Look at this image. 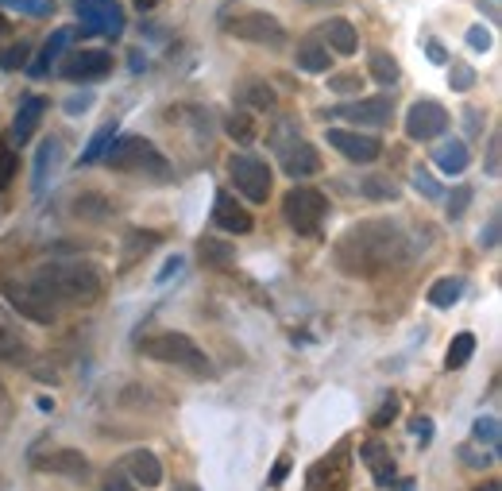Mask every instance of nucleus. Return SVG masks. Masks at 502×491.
I'll return each instance as SVG.
<instances>
[{
    "label": "nucleus",
    "mask_w": 502,
    "mask_h": 491,
    "mask_svg": "<svg viewBox=\"0 0 502 491\" xmlns=\"http://www.w3.org/2000/svg\"><path fill=\"white\" fill-rule=\"evenodd\" d=\"M410 259V236L394 221H364L352 225L336 240L333 264L352 279H383Z\"/></svg>",
    "instance_id": "f257e3e1"
},
{
    "label": "nucleus",
    "mask_w": 502,
    "mask_h": 491,
    "mask_svg": "<svg viewBox=\"0 0 502 491\" xmlns=\"http://www.w3.org/2000/svg\"><path fill=\"white\" fill-rule=\"evenodd\" d=\"M100 279H105L100 267L85 264V259H62V264H47L35 271L32 286L59 310L66 302H93L100 294Z\"/></svg>",
    "instance_id": "f03ea898"
},
{
    "label": "nucleus",
    "mask_w": 502,
    "mask_h": 491,
    "mask_svg": "<svg viewBox=\"0 0 502 491\" xmlns=\"http://www.w3.org/2000/svg\"><path fill=\"white\" fill-rule=\"evenodd\" d=\"M139 352L147 360H159V364H175L185 368L194 375H209V356L197 349V344L185 337V333H155V337H143L139 341Z\"/></svg>",
    "instance_id": "7ed1b4c3"
},
{
    "label": "nucleus",
    "mask_w": 502,
    "mask_h": 491,
    "mask_svg": "<svg viewBox=\"0 0 502 491\" xmlns=\"http://www.w3.org/2000/svg\"><path fill=\"white\" fill-rule=\"evenodd\" d=\"M105 163L112 170H136V175H166V159L159 155V148H155L151 140L143 136H124V140H112L105 148Z\"/></svg>",
    "instance_id": "20e7f679"
},
{
    "label": "nucleus",
    "mask_w": 502,
    "mask_h": 491,
    "mask_svg": "<svg viewBox=\"0 0 502 491\" xmlns=\"http://www.w3.org/2000/svg\"><path fill=\"white\" fill-rule=\"evenodd\" d=\"M282 217L294 233L313 236L328 217V197L321 190H313V186H294V190L282 197Z\"/></svg>",
    "instance_id": "39448f33"
},
{
    "label": "nucleus",
    "mask_w": 502,
    "mask_h": 491,
    "mask_svg": "<svg viewBox=\"0 0 502 491\" xmlns=\"http://www.w3.org/2000/svg\"><path fill=\"white\" fill-rule=\"evenodd\" d=\"M228 178H232L236 190L248 201H255V206H263V201L270 197V167L260 155H232Z\"/></svg>",
    "instance_id": "423d86ee"
},
{
    "label": "nucleus",
    "mask_w": 502,
    "mask_h": 491,
    "mask_svg": "<svg viewBox=\"0 0 502 491\" xmlns=\"http://www.w3.org/2000/svg\"><path fill=\"white\" fill-rule=\"evenodd\" d=\"M348 445H336L328 457H321L306 476V491H348L352 465H348Z\"/></svg>",
    "instance_id": "0eeeda50"
},
{
    "label": "nucleus",
    "mask_w": 502,
    "mask_h": 491,
    "mask_svg": "<svg viewBox=\"0 0 502 491\" xmlns=\"http://www.w3.org/2000/svg\"><path fill=\"white\" fill-rule=\"evenodd\" d=\"M0 291H5V298L12 302V306H16V313L27 317V322H35V325H51L54 317H59L51 302L32 286V279H20V283H16V279H5V283H0Z\"/></svg>",
    "instance_id": "6e6552de"
},
{
    "label": "nucleus",
    "mask_w": 502,
    "mask_h": 491,
    "mask_svg": "<svg viewBox=\"0 0 502 491\" xmlns=\"http://www.w3.org/2000/svg\"><path fill=\"white\" fill-rule=\"evenodd\" d=\"M228 35L248 39V43H263V47H282L286 43L282 24L275 16H267V12H240V16L228 20Z\"/></svg>",
    "instance_id": "1a4fd4ad"
},
{
    "label": "nucleus",
    "mask_w": 502,
    "mask_h": 491,
    "mask_svg": "<svg viewBox=\"0 0 502 491\" xmlns=\"http://www.w3.org/2000/svg\"><path fill=\"white\" fill-rule=\"evenodd\" d=\"M74 8H78L85 32L112 35V39L124 32V12H120L117 0H74Z\"/></svg>",
    "instance_id": "9d476101"
},
{
    "label": "nucleus",
    "mask_w": 502,
    "mask_h": 491,
    "mask_svg": "<svg viewBox=\"0 0 502 491\" xmlns=\"http://www.w3.org/2000/svg\"><path fill=\"white\" fill-rule=\"evenodd\" d=\"M444 128H449V112L437 101H418V105H410L406 112V136L410 140H437Z\"/></svg>",
    "instance_id": "9b49d317"
},
{
    "label": "nucleus",
    "mask_w": 502,
    "mask_h": 491,
    "mask_svg": "<svg viewBox=\"0 0 502 491\" xmlns=\"http://www.w3.org/2000/svg\"><path fill=\"white\" fill-rule=\"evenodd\" d=\"M328 143H333L348 163H375L383 155V143L375 136H360V132H348V128H328Z\"/></svg>",
    "instance_id": "f8f14e48"
},
{
    "label": "nucleus",
    "mask_w": 502,
    "mask_h": 491,
    "mask_svg": "<svg viewBox=\"0 0 502 491\" xmlns=\"http://www.w3.org/2000/svg\"><path fill=\"white\" fill-rule=\"evenodd\" d=\"M391 112H394V101L391 97H371V101H352V105H336L333 109V120H348V124H391Z\"/></svg>",
    "instance_id": "ddd939ff"
},
{
    "label": "nucleus",
    "mask_w": 502,
    "mask_h": 491,
    "mask_svg": "<svg viewBox=\"0 0 502 491\" xmlns=\"http://www.w3.org/2000/svg\"><path fill=\"white\" fill-rule=\"evenodd\" d=\"M112 70V54L109 51H78L70 54V59L62 63V78L70 82H97L105 78Z\"/></svg>",
    "instance_id": "4468645a"
},
{
    "label": "nucleus",
    "mask_w": 502,
    "mask_h": 491,
    "mask_svg": "<svg viewBox=\"0 0 502 491\" xmlns=\"http://www.w3.org/2000/svg\"><path fill=\"white\" fill-rule=\"evenodd\" d=\"M213 221H217V225L224 228V233H240V236H243V233H251V225H255V221H251V213L243 209L232 194H224V190L217 194V201H213Z\"/></svg>",
    "instance_id": "2eb2a0df"
},
{
    "label": "nucleus",
    "mask_w": 502,
    "mask_h": 491,
    "mask_svg": "<svg viewBox=\"0 0 502 491\" xmlns=\"http://www.w3.org/2000/svg\"><path fill=\"white\" fill-rule=\"evenodd\" d=\"M282 170H286L290 178H309V175H317V170H321L317 148H313V143H294V148L282 155Z\"/></svg>",
    "instance_id": "dca6fc26"
},
{
    "label": "nucleus",
    "mask_w": 502,
    "mask_h": 491,
    "mask_svg": "<svg viewBox=\"0 0 502 491\" xmlns=\"http://www.w3.org/2000/svg\"><path fill=\"white\" fill-rule=\"evenodd\" d=\"M124 468L132 472V480L143 484V487H159V484H163V465H159V457L147 453V449L128 453V457H124Z\"/></svg>",
    "instance_id": "f3484780"
},
{
    "label": "nucleus",
    "mask_w": 502,
    "mask_h": 491,
    "mask_svg": "<svg viewBox=\"0 0 502 491\" xmlns=\"http://www.w3.org/2000/svg\"><path fill=\"white\" fill-rule=\"evenodd\" d=\"M43 109H47V101L43 97H27L24 105L16 109V120H12V136H16L20 143H27L35 136V128H39V120H43Z\"/></svg>",
    "instance_id": "a211bd4d"
},
{
    "label": "nucleus",
    "mask_w": 502,
    "mask_h": 491,
    "mask_svg": "<svg viewBox=\"0 0 502 491\" xmlns=\"http://www.w3.org/2000/svg\"><path fill=\"white\" fill-rule=\"evenodd\" d=\"M39 468L43 472H62V476H81L90 472V460H85L81 453L74 449H59V453H47V457H39Z\"/></svg>",
    "instance_id": "6ab92c4d"
},
{
    "label": "nucleus",
    "mask_w": 502,
    "mask_h": 491,
    "mask_svg": "<svg viewBox=\"0 0 502 491\" xmlns=\"http://www.w3.org/2000/svg\"><path fill=\"white\" fill-rule=\"evenodd\" d=\"M437 159V167L444 170V175H464L468 163H471V155H468V143L464 140H449V143H440V148L433 151Z\"/></svg>",
    "instance_id": "aec40b11"
},
{
    "label": "nucleus",
    "mask_w": 502,
    "mask_h": 491,
    "mask_svg": "<svg viewBox=\"0 0 502 491\" xmlns=\"http://www.w3.org/2000/svg\"><path fill=\"white\" fill-rule=\"evenodd\" d=\"M321 35L336 54H355V47H360V35H355V27L348 20H328L321 27Z\"/></svg>",
    "instance_id": "412c9836"
},
{
    "label": "nucleus",
    "mask_w": 502,
    "mask_h": 491,
    "mask_svg": "<svg viewBox=\"0 0 502 491\" xmlns=\"http://www.w3.org/2000/svg\"><path fill=\"white\" fill-rule=\"evenodd\" d=\"M70 39H74V27H59V32H54V35L47 39V47L39 51V63L32 66V74H35V78H43V74H47V70H51V63H59V54H62V47H66Z\"/></svg>",
    "instance_id": "4be33fe9"
},
{
    "label": "nucleus",
    "mask_w": 502,
    "mask_h": 491,
    "mask_svg": "<svg viewBox=\"0 0 502 491\" xmlns=\"http://www.w3.org/2000/svg\"><path fill=\"white\" fill-rule=\"evenodd\" d=\"M464 298V279H456V275H449V279H437L433 286H429V306H440V310H449V306H456V302Z\"/></svg>",
    "instance_id": "5701e85b"
},
{
    "label": "nucleus",
    "mask_w": 502,
    "mask_h": 491,
    "mask_svg": "<svg viewBox=\"0 0 502 491\" xmlns=\"http://www.w3.org/2000/svg\"><path fill=\"white\" fill-rule=\"evenodd\" d=\"M298 66L309 70V74H321V70H328V51L321 47V43H301V47H298Z\"/></svg>",
    "instance_id": "b1692460"
},
{
    "label": "nucleus",
    "mask_w": 502,
    "mask_h": 491,
    "mask_svg": "<svg viewBox=\"0 0 502 491\" xmlns=\"http://www.w3.org/2000/svg\"><path fill=\"white\" fill-rule=\"evenodd\" d=\"M364 457L371 460V472H375V480H379V484H386V480H391V476H394V460L386 457V449H383L379 441L364 445Z\"/></svg>",
    "instance_id": "393cba45"
},
{
    "label": "nucleus",
    "mask_w": 502,
    "mask_h": 491,
    "mask_svg": "<svg viewBox=\"0 0 502 491\" xmlns=\"http://www.w3.org/2000/svg\"><path fill=\"white\" fill-rule=\"evenodd\" d=\"M371 78H375L379 85H394V82H398V63H394V54H386V51H375V54H371Z\"/></svg>",
    "instance_id": "a878e982"
},
{
    "label": "nucleus",
    "mask_w": 502,
    "mask_h": 491,
    "mask_svg": "<svg viewBox=\"0 0 502 491\" xmlns=\"http://www.w3.org/2000/svg\"><path fill=\"white\" fill-rule=\"evenodd\" d=\"M471 352H476V337L471 333H456L452 344H449V368H464Z\"/></svg>",
    "instance_id": "bb28decb"
},
{
    "label": "nucleus",
    "mask_w": 502,
    "mask_h": 491,
    "mask_svg": "<svg viewBox=\"0 0 502 491\" xmlns=\"http://www.w3.org/2000/svg\"><path fill=\"white\" fill-rule=\"evenodd\" d=\"M112 128H117V124H105V128H100V132L90 140V148H85V155H81V163H97V159L105 155V148L112 143Z\"/></svg>",
    "instance_id": "cd10ccee"
},
{
    "label": "nucleus",
    "mask_w": 502,
    "mask_h": 491,
    "mask_svg": "<svg viewBox=\"0 0 502 491\" xmlns=\"http://www.w3.org/2000/svg\"><path fill=\"white\" fill-rule=\"evenodd\" d=\"M12 175H16V151H12V143L5 140L0 143V190L12 186Z\"/></svg>",
    "instance_id": "c85d7f7f"
},
{
    "label": "nucleus",
    "mask_w": 502,
    "mask_h": 491,
    "mask_svg": "<svg viewBox=\"0 0 502 491\" xmlns=\"http://www.w3.org/2000/svg\"><path fill=\"white\" fill-rule=\"evenodd\" d=\"M228 136L240 140V143H251L255 140V124H251L248 112H236V117L228 120Z\"/></svg>",
    "instance_id": "c756f323"
},
{
    "label": "nucleus",
    "mask_w": 502,
    "mask_h": 491,
    "mask_svg": "<svg viewBox=\"0 0 502 491\" xmlns=\"http://www.w3.org/2000/svg\"><path fill=\"white\" fill-rule=\"evenodd\" d=\"M201 259H209V264H217V267H228L232 264V252L217 240H201Z\"/></svg>",
    "instance_id": "7c9ffc66"
},
{
    "label": "nucleus",
    "mask_w": 502,
    "mask_h": 491,
    "mask_svg": "<svg viewBox=\"0 0 502 491\" xmlns=\"http://www.w3.org/2000/svg\"><path fill=\"white\" fill-rule=\"evenodd\" d=\"M0 5L20 8L27 16H47V12H54V0H0Z\"/></svg>",
    "instance_id": "2f4dec72"
},
{
    "label": "nucleus",
    "mask_w": 502,
    "mask_h": 491,
    "mask_svg": "<svg viewBox=\"0 0 502 491\" xmlns=\"http://www.w3.org/2000/svg\"><path fill=\"white\" fill-rule=\"evenodd\" d=\"M476 441H487L491 449H498V418H479V422H476Z\"/></svg>",
    "instance_id": "473e14b6"
},
{
    "label": "nucleus",
    "mask_w": 502,
    "mask_h": 491,
    "mask_svg": "<svg viewBox=\"0 0 502 491\" xmlns=\"http://www.w3.org/2000/svg\"><path fill=\"white\" fill-rule=\"evenodd\" d=\"M54 151H59V143H54V140H47V143L39 148V159H35V182H39V186H43V178H47V167H51Z\"/></svg>",
    "instance_id": "72a5a7b5"
},
{
    "label": "nucleus",
    "mask_w": 502,
    "mask_h": 491,
    "mask_svg": "<svg viewBox=\"0 0 502 491\" xmlns=\"http://www.w3.org/2000/svg\"><path fill=\"white\" fill-rule=\"evenodd\" d=\"M248 105H255V109H270L275 105V93H270V85H248Z\"/></svg>",
    "instance_id": "f704fd0d"
},
{
    "label": "nucleus",
    "mask_w": 502,
    "mask_h": 491,
    "mask_svg": "<svg viewBox=\"0 0 502 491\" xmlns=\"http://www.w3.org/2000/svg\"><path fill=\"white\" fill-rule=\"evenodd\" d=\"M27 63V47L24 43H16V47H8V51H0V66H8V70H16Z\"/></svg>",
    "instance_id": "c9c22d12"
},
{
    "label": "nucleus",
    "mask_w": 502,
    "mask_h": 491,
    "mask_svg": "<svg viewBox=\"0 0 502 491\" xmlns=\"http://www.w3.org/2000/svg\"><path fill=\"white\" fill-rule=\"evenodd\" d=\"M410 429H413V438H418L421 445H429V441H433V418H413V422H410Z\"/></svg>",
    "instance_id": "e433bc0d"
},
{
    "label": "nucleus",
    "mask_w": 502,
    "mask_h": 491,
    "mask_svg": "<svg viewBox=\"0 0 502 491\" xmlns=\"http://www.w3.org/2000/svg\"><path fill=\"white\" fill-rule=\"evenodd\" d=\"M364 194L367 197H394V186H386L383 178H367L364 182Z\"/></svg>",
    "instance_id": "4c0bfd02"
},
{
    "label": "nucleus",
    "mask_w": 502,
    "mask_h": 491,
    "mask_svg": "<svg viewBox=\"0 0 502 491\" xmlns=\"http://www.w3.org/2000/svg\"><path fill=\"white\" fill-rule=\"evenodd\" d=\"M100 491H136V487L128 484V476H124V472H109V476H105V484H100Z\"/></svg>",
    "instance_id": "58836bf2"
},
{
    "label": "nucleus",
    "mask_w": 502,
    "mask_h": 491,
    "mask_svg": "<svg viewBox=\"0 0 502 491\" xmlns=\"http://www.w3.org/2000/svg\"><path fill=\"white\" fill-rule=\"evenodd\" d=\"M468 47L471 51H487V47H491V35H487V27H471V32H468Z\"/></svg>",
    "instance_id": "ea45409f"
},
{
    "label": "nucleus",
    "mask_w": 502,
    "mask_h": 491,
    "mask_svg": "<svg viewBox=\"0 0 502 491\" xmlns=\"http://www.w3.org/2000/svg\"><path fill=\"white\" fill-rule=\"evenodd\" d=\"M394 414H398V402H394V395H391V399H386V407L375 414V422H371V426H375V429H383L386 422H394Z\"/></svg>",
    "instance_id": "a19ab883"
},
{
    "label": "nucleus",
    "mask_w": 502,
    "mask_h": 491,
    "mask_svg": "<svg viewBox=\"0 0 502 491\" xmlns=\"http://www.w3.org/2000/svg\"><path fill=\"white\" fill-rule=\"evenodd\" d=\"M413 182H418V190H421L425 197H440V190H437V182H433V178H429V175H425V170H418V178H413Z\"/></svg>",
    "instance_id": "79ce46f5"
},
{
    "label": "nucleus",
    "mask_w": 502,
    "mask_h": 491,
    "mask_svg": "<svg viewBox=\"0 0 502 491\" xmlns=\"http://www.w3.org/2000/svg\"><path fill=\"white\" fill-rule=\"evenodd\" d=\"M468 197H471V190H468V186H460V194H456V197L449 201V209H452V217H460V213H464V206H468Z\"/></svg>",
    "instance_id": "37998d69"
},
{
    "label": "nucleus",
    "mask_w": 502,
    "mask_h": 491,
    "mask_svg": "<svg viewBox=\"0 0 502 491\" xmlns=\"http://www.w3.org/2000/svg\"><path fill=\"white\" fill-rule=\"evenodd\" d=\"M471 78H476V74H471L468 66H456V70H452V85H460V90H468Z\"/></svg>",
    "instance_id": "c03bdc74"
},
{
    "label": "nucleus",
    "mask_w": 502,
    "mask_h": 491,
    "mask_svg": "<svg viewBox=\"0 0 502 491\" xmlns=\"http://www.w3.org/2000/svg\"><path fill=\"white\" fill-rule=\"evenodd\" d=\"M333 90H360V78H352V74L333 78Z\"/></svg>",
    "instance_id": "a18cd8bd"
},
{
    "label": "nucleus",
    "mask_w": 502,
    "mask_h": 491,
    "mask_svg": "<svg viewBox=\"0 0 502 491\" xmlns=\"http://www.w3.org/2000/svg\"><path fill=\"white\" fill-rule=\"evenodd\" d=\"M93 105V97H74V101H66V112H85Z\"/></svg>",
    "instance_id": "49530a36"
},
{
    "label": "nucleus",
    "mask_w": 502,
    "mask_h": 491,
    "mask_svg": "<svg viewBox=\"0 0 502 491\" xmlns=\"http://www.w3.org/2000/svg\"><path fill=\"white\" fill-rule=\"evenodd\" d=\"M487 170H491V175H498V136L491 140V155H487Z\"/></svg>",
    "instance_id": "de8ad7c7"
},
{
    "label": "nucleus",
    "mask_w": 502,
    "mask_h": 491,
    "mask_svg": "<svg viewBox=\"0 0 502 491\" xmlns=\"http://www.w3.org/2000/svg\"><path fill=\"white\" fill-rule=\"evenodd\" d=\"M498 240V221H491V228H487V240L483 244H495Z\"/></svg>",
    "instance_id": "09e8293b"
},
{
    "label": "nucleus",
    "mask_w": 502,
    "mask_h": 491,
    "mask_svg": "<svg viewBox=\"0 0 502 491\" xmlns=\"http://www.w3.org/2000/svg\"><path fill=\"white\" fill-rule=\"evenodd\" d=\"M286 465H290V460H286V457H282V460H279V468H275V484L282 480V476H286V472H290V468H286Z\"/></svg>",
    "instance_id": "8fccbe9b"
},
{
    "label": "nucleus",
    "mask_w": 502,
    "mask_h": 491,
    "mask_svg": "<svg viewBox=\"0 0 502 491\" xmlns=\"http://www.w3.org/2000/svg\"><path fill=\"white\" fill-rule=\"evenodd\" d=\"M155 5H159V0H136V8H139V12H151Z\"/></svg>",
    "instance_id": "3c124183"
},
{
    "label": "nucleus",
    "mask_w": 502,
    "mask_h": 491,
    "mask_svg": "<svg viewBox=\"0 0 502 491\" xmlns=\"http://www.w3.org/2000/svg\"><path fill=\"white\" fill-rule=\"evenodd\" d=\"M476 491H502V487H498V480H487V484H483V487H476Z\"/></svg>",
    "instance_id": "603ef678"
},
{
    "label": "nucleus",
    "mask_w": 502,
    "mask_h": 491,
    "mask_svg": "<svg viewBox=\"0 0 502 491\" xmlns=\"http://www.w3.org/2000/svg\"><path fill=\"white\" fill-rule=\"evenodd\" d=\"M5 32H12V27H8V16L0 12V35H5Z\"/></svg>",
    "instance_id": "864d4df0"
},
{
    "label": "nucleus",
    "mask_w": 502,
    "mask_h": 491,
    "mask_svg": "<svg viewBox=\"0 0 502 491\" xmlns=\"http://www.w3.org/2000/svg\"><path fill=\"white\" fill-rule=\"evenodd\" d=\"M175 491H201V487H194V484H175Z\"/></svg>",
    "instance_id": "5fc2aeb1"
}]
</instances>
